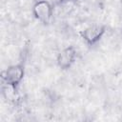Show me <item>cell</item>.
I'll return each instance as SVG.
<instances>
[{"label":"cell","mask_w":122,"mask_h":122,"mask_svg":"<svg viewBox=\"0 0 122 122\" xmlns=\"http://www.w3.org/2000/svg\"><path fill=\"white\" fill-rule=\"evenodd\" d=\"M25 76V67L23 64H14L9 66L2 72V79L6 85L16 90Z\"/></svg>","instance_id":"1"},{"label":"cell","mask_w":122,"mask_h":122,"mask_svg":"<svg viewBox=\"0 0 122 122\" xmlns=\"http://www.w3.org/2000/svg\"><path fill=\"white\" fill-rule=\"evenodd\" d=\"M32 14L37 21L47 25L53 16L52 5L48 0H36L32 6Z\"/></svg>","instance_id":"2"},{"label":"cell","mask_w":122,"mask_h":122,"mask_svg":"<svg viewBox=\"0 0 122 122\" xmlns=\"http://www.w3.org/2000/svg\"><path fill=\"white\" fill-rule=\"evenodd\" d=\"M105 33H106V27L104 25L94 24L84 29L80 32V35L87 45L93 46L102 39Z\"/></svg>","instance_id":"3"},{"label":"cell","mask_w":122,"mask_h":122,"mask_svg":"<svg viewBox=\"0 0 122 122\" xmlns=\"http://www.w3.org/2000/svg\"><path fill=\"white\" fill-rule=\"evenodd\" d=\"M77 58V51L73 46H68L61 50L56 56V64L57 66L63 70H69L75 63Z\"/></svg>","instance_id":"4"},{"label":"cell","mask_w":122,"mask_h":122,"mask_svg":"<svg viewBox=\"0 0 122 122\" xmlns=\"http://www.w3.org/2000/svg\"><path fill=\"white\" fill-rule=\"evenodd\" d=\"M71 1H78V0H71Z\"/></svg>","instance_id":"5"}]
</instances>
